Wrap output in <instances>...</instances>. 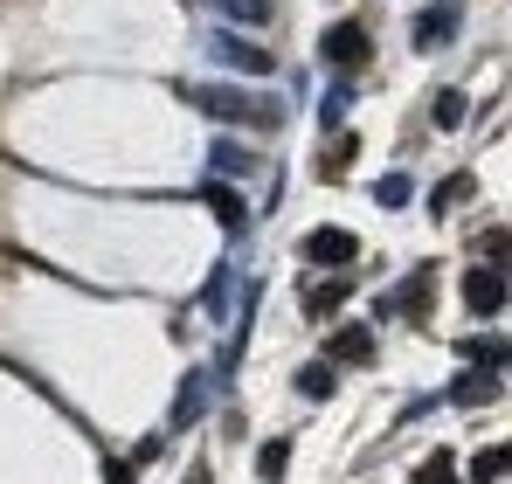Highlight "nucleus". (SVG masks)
I'll return each instance as SVG.
<instances>
[{
    "mask_svg": "<svg viewBox=\"0 0 512 484\" xmlns=\"http://www.w3.org/2000/svg\"><path fill=\"white\" fill-rule=\"evenodd\" d=\"M346 298H353V284H346V277H326V284H312V291H305V319H312V325H333Z\"/></svg>",
    "mask_w": 512,
    "mask_h": 484,
    "instance_id": "obj_10",
    "label": "nucleus"
},
{
    "mask_svg": "<svg viewBox=\"0 0 512 484\" xmlns=\"http://www.w3.org/2000/svg\"><path fill=\"white\" fill-rule=\"evenodd\" d=\"M284 457H291V443H263V457H256L263 484H277V478H284Z\"/></svg>",
    "mask_w": 512,
    "mask_h": 484,
    "instance_id": "obj_21",
    "label": "nucleus"
},
{
    "mask_svg": "<svg viewBox=\"0 0 512 484\" xmlns=\"http://www.w3.org/2000/svg\"><path fill=\"white\" fill-rule=\"evenodd\" d=\"M457 298H464V312H471V319H492V312H506V270H492V263H471V270H464V284H457Z\"/></svg>",
    "mask_w": 512,
    "mask_h": 484,
    "instance_id": "obj_2",
    "label": "nucleus"
},
{
    "mask_svg": "<svg viewBox=\"0 0 512 484\" xmlns=\"http://www.w3.org/2000/svg\"><path fill=\"white\" fill-rule=\"evenodd\" d=\"M409 187H416L409 173H388V180H374V201L381 208H409Z\"/></svg>",
    "mask_w": 512,
    "mask_h": 484,
    "instance_id": "obj_17",
    "label": "nucleus"
},
{
    "mask_svg": "<svg viewBox=\"0 0 512 484\" xmlns=\"http://www.w3.org/2000/svg\"><path fill=\"white\" fill-rule=\"evenodd\" d=\"M111 484H132V464H118V471H111Z\"/></svg>",
    "mask_w": 512,
    "mask_h": 484,
    "instance_id": "obj_25",
    "label": "nucleus"
},
{
    "mask_svg": "<svg viewBox=\"0 0 512 484\" xmlns=\"http://www.w3.org/2000/svg\"><path fill=\"white\" fill-rule=\"evenodd\" d=\"M298 256H305V263H319V270H346V263L360 256V242L346 236V229H333V222H326V229H312V236L298 242Z\"/></svg>",
    "mask_w": 512,
    "mask_h": 484,
    "instance_id": "obj_6",
    "label": "nucleus"
},
{
    "mask_svg": "<svg viewBox=\"0 0 512 484\" xmlns=\"http://www.w3.org/2000/svg\"><path fill=\"white\" fill-rule=\"evenodd\" d=\"M429 118H436L443 132H450V125H464V90H443V97L429 104Z\"/></svg>",
    "mask_w": 512,
    "mask_h": 484,
    "instance_id": "obj_18",
    "label": "nucleus"
},
{
    "mask_svg": "<svg viewBox=\"0 0 512 484\" xmlns=\"http://www.w3.org/2000/svg\"><path fill=\"white\" fill-rule=\"evenodd\" d=\"M319 56H326L333 70H360V63L374 56V35H367V21H333V28L319 35Z\"/></svg>",
    "mask_w": 512,
    "mask_h": 484,
    "instance_id": "obj_3",
    "label": "nucleus"
},
{
    "mask_svg": "<svg viewBox=\"0 0 512 484\" xmlns=\"http://www.w3.org/2000/svg\"><path fill=\"white\" fill-rule=\"evenodd\" d=\"M201 7L229 14V21H243V28H256V21H270V0H201Z\"/></svg>",
    "mask_w": 512,
    "mask_h": 484,
    "instance_id": "obj_14",
    "label": "nucleus"
},
{
    "mask_svg": "<svg viewBox=\"0 0 512 484\" xmlns=\"http://www.w3.org/2000/svg\"><path fill=\"white\" fill-rule=\"evenodd\" d=\"M201 201L215 208V222H222L229 236H243V222H250V201H243L236 187H222V180H201Z\"/></svg>",
    "mask_w": 512,
    "mask_h": 484,
    "instance_id": "obj_9",
    "label": "nucleus"
},
{
    "mask_svg": "<svg viewBox=\"0 0 512 484\" xmlns=\"http://www.w3.org/2000/svg\"><path fill=\"white\" fill-rule=\"evenodd\" d=\"M333 381H340V374H333V360L298 367V395H305V402H326V395H333Z\"/></svg>",
    "mask_w": 512,
    "mask_h": 484,
    "instance_id": "obj_13",
    "label": "nucleus"
},
{
    "mask_svg": "<svg viewBox=\"0 0 512 484\" xmlns=\"http://www.w3.org/2000/svg\"><path fill=\"white\" fill-rule=\"evenodd\" d=\"M201 408H208V374H187V381H180V395H173V429H187Z\"/></svg>",
    "mask_w": 512,
    "mask_h": 484,
    "instance_id": "obj_12",
    "label": "nucleus"
},
{
    "mask_svg": "<svg viewBox=\"0 0 512 484\" xmlns=\"http://www.w3.org/2000/svg\"><path fill=\"white\" fill-rule=\"evenodd\" d=\"M326 353H333V367H367V360H374V332H367L360 319H353V325H333Z\"/></svg>",
    "mask_w": 512,
    "mask_h": 484,
    "instance_id": "obj_8",
    "label": "nucleus"
},
{
    "mask_svg": "<svg viewBox=\"0 0 512 484\" xmlns=\"http://www.w3.org/2000/svg\"><path fill=\"white\" fill-rule=\"evenodd\" d=\"M416 484H457V457H429L416 471Z\"/></svg>",
    "mask_w": 512,
    "mask_h": 484,
    "instance_id": "obj_23",
    "label": "nucleus"
},
{
    "mask_svg": "<svg viewBox=\"0 0 512 484\" xmlns=\"http://www.w3.org/2000/svg\"><path fill=\"white\" fill-rule=\"evenodd\" d=\"M215 63H229V70H250V77H270V56L256 49V42H243V35H229V28H208V42H201Z\"/></svg>",
    "mask_w": 512,
    "mask_h": 484,
    "instance_id": "obj_5",
    "label": "nucleus"
},
{
    "mask_svg": "<svg viewBox=\"0 0 512 484\" xmlns=\"http://www.w3.org/2000/svg\"><path fill=\"white\" fill-rule=\"evenodd\" d=\"M187 104L208 111V118H222V125H277V104L236 90V83H187Z\"/></svg>",
    "mask_w": 512,
    "mask_h": 484,
    "instance_id": "obj_1",
    "label": "nucleus"
},
{
    "mask_svg": "<svg viewBox=\"0 0 512 484\" xmlns=\"http://www.w3.org/2000/svg\"><path fill=\"white\" fill-rule=\"evenodd\" d=\"M485 256H492V270L512 277V229H492V236H485Z\"/></svg>",
    "mask_w": 512,
    "mask_h": 484,
    "instance_id": "obj_22",
    "label": "nucleus"
},
{
    "mask_svg": "<svg viewBox=\"0 0 512 484\" xmlns=\"http://www.w3.org/2000/svg\"><path fill=\"white\" fill-rule=\"evenodd\" d=\"M201 312H208V319H229V312H236V298H229V270H215V277H208V291H201Z\"/></svg>",
    "mask_w": 512,
    "mask_h": 484,
    "instance_id": "obj_15",
    "label": "nucleus"
},
{
    "mask_svg": "<svg viewBox=\"0 0 512 484\" xmlns=\"http://www.w3.org/2000/svg\"><path fill=\"white\" fill-rule=\"evenodd\" d=\"M215 166H222V173H250V153L229 146V139H215Z\"/></svg>",
    "mask_w": 512,
    "mask_h": 484,
    "instance_id": "obj_24",
    "label": "nucleus"
},
{
    "mask_svg": "<svg viewBox=\"0 0 512 484\" xmlns=\"http://www.w3.org/2000/svg\"><path fill=\"white\" fill-rule=\"evenodd\" d=\"M450 402H457V408H471V402H492V374H478V367H471V374H464V381L450 388Z\"/></svg>",
    "mask_w": 512,
    "mask_h": 484,
    "instance_id": "obj_16",
    "label": "nucleus"
},
{
    "mask_svg": "<svg viewBox=\"0 0 512 484\" xmlns=\"http://www.w3.org/2000/svg\"><path fill=\"white\" fill-rule=\"evenodd\" d=\"M457 201H471V173H450V180L436 187V208H443V215H450Z\"/></svg>",
    "mask_w": 512,
    "mask_h": 484,
    "instance_id": "obj_20",
    "label": "nucleus"
},
{
    "mask_svg": "<svg viewBox=\"0 0 512 484\" xmlns=\"http://www.w3.org/2000/svg\"><path fill=\"white\" fill-rule=\"evenodd\" d=\"M187 484H208V471H194V478H187Z\"/></svg>",
    "mask_w": 512,
    "mask_h": 484,
    "instance_id": "obj_26",
    "label": "nucleus"
},
{
    "mask_svg": "<svg viewBox=\"0 0 512 484\" xmlns=\"http://www.w3.org/2000/svg\"><path fill=\"white\" fill-rule=\"evenodd\" d=\"M506 471H512V443H499V450H485V457H478V484L506 478Z\"/></svg>",
    "mask_w": 512,
    "mask_h": 484,
    "instance_id": "obj_19",
    "label": "nucleus"
},
{
    "mask_svg": "<svg viewBox=\"0 0 512 484\" xmlns=\"http://www.w3.org/2000/svg\"><path fill=\"white\" fill-rule=\"evenodd\" d=\"M457 28H464V7H457V0H436V7L416 14L409 42H416V49H450V42H457Z\"/></svg>",
    "mask_w": 512,
    "mask_h": 484,
    "instance_id": "obj_4",
    "label": "nucleus"
},
{
    "mask_svg": "<svg viewBox=\"0 0 512 484\" xmlns=\"http://www.w3.org/2000/svg\"><path fill=\"white\" fill-rule=\"evenodd\" d=\"M381 312H388V319H429V270H409V277L381 298Z\"/></svg>",
    "mask_w": 512,
    "mask_h": 484,
    "instance_id": "obj_7",
    "label": "nucleus"
},
{
    "mask_svg": "<svg viewBox=\"0 0 512 484\" xmlns=\"http://www.w3.org/2000/svg\"><path fill=\"white\" fill-rule=\"evenodd\" d=\"M457 353H464V367H478V374H499L512 360L506 339H492V332H471V339H457Z\"/></svg>",
    "mask_w": 512,
    "mask_h": 484,
    "instance_id": "obj_11",
    "label": "nucleus"
}]
</instances>
